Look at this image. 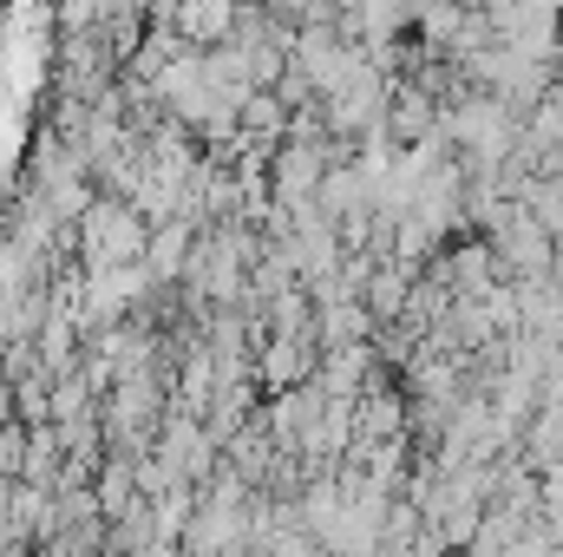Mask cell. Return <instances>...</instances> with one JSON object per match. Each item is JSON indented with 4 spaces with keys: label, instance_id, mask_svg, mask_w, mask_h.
<instances>
[{
    "label": "cell",
    "instance_id": "cell-2",
    "mask_svg": "<svg viewBox=\"0 0 563 557\" xmlns=\"http://www.w3.org/2000/svg\"><path fill=\"white\" fill-rule=\"evenodd\" d=\"M236 13L243 0H177V33L190 46H223L236 33Z\"/></svg>",
    "mask_w": 563,
    "mask_h": 557
},
{
    "label": "cell",
    "instance_id": "cell-1",
    "mask_svg": "<svg viewBox=\"0 0 563 557\" xmlns=\"http://www.w3.org/2000/svg\"><path fill=\"white\" fill-rule=\"evenodd\" d=\"M79 263L86 270H106V263H139L144 243H151V217H144L132 197L119 190H99L86 210H79Z\"/></svg>",
    "mask_w": 563,
    "mask_h": 557
}]
</instances>
